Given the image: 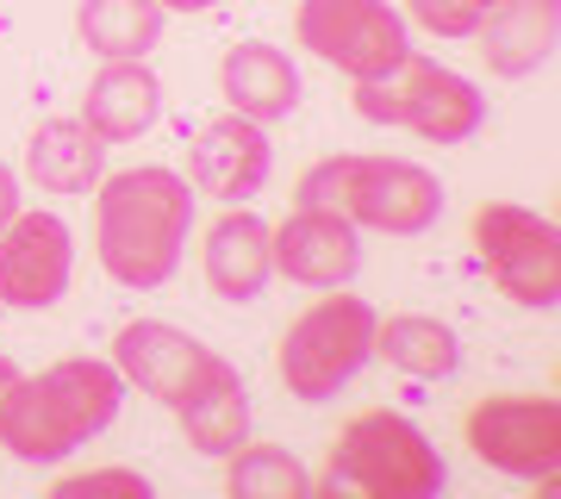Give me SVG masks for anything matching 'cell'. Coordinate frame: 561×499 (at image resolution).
<instances>
[{
    "instance_id": "1",
    "label": "cell",
    "mask_w": 561,
    "mask_h": 499,
    "mask_svg": "<svg viewBox=\"0 0 561 499\" xmlns=\"http://www.w3.org/2000/svg\"><path fill=\"white\" fill-rule=\"evenodd\" d=\"M187 231H194V188H187V175L162 169V162L101 175L94 250H101V269L119 287H162L181 269Z\"/></svg>"
},
{
    "instance_id": "2",
    "label": "cell",
    "mask_w": 561,
    "mask_h": 499,
    "mask_svg": "<svg viewBox=\"0 0 561 499\" xmlns=\"http://www.w3.org/2000/svg\"><path fill=\"white\" fill-rule=\"evenodd\" d=\"M125 375L101 356H62L44 375H20L13 394L0 406V443L20 462H62L69 450H81L88 438H101L119 419Z\"/></svg>"
},
{
    "instance_id": "3",
    "label": "cell",
    "mask_w": 561,
    "mask_h": 499,
    "mask_svg": "<svg viewBox=\"0 0 561 499\" xmlns=\"http://www.w3.org/2000/svg\"><path fill=\"white\" fill-rule=\"evenodd\" d=\"M300 206H324L343 219L387 231V238H419L443 219V181L405 157H324L294 188Z\"/></svg>"
},
{
    "instance_id": "4",
    "label": "cell",
    "mask_w": 561,
    "mask_h": 499,
    "mask_svg": "<svg viewBox=\"0 0 561 499\" xmlns=\"http://www.w3.org/2000/svg\"><path fill=\"white\" fill-rule=\"evenodd\" d=\"M324 487H356L368 499H431L443 487V456L405 412L368 406L337 431Z\"/></svg>"
},
{
    "instance_id": "5",
    "label": "cell",
    "mask_w": 561,
    "mask_h": 499,
    "mask_svg": "<svg viewBox=\"0 0 561 499\" xmlns=\"http://www.w3.org/2000/svg\"><path fill=\"white\" fill-rule=\"evenodd\" d=\"M356 113L368 125H405L424 144H468L486 125V94L456 69L405 50L387 76L356 81Z\"/></svg>"
},
{
    "instance_id": "6",
    "label": "cell",
    "mask_w": 561,
    "mask_h": 499,
    "mask_svg": "<svg viewBox=\"0 0 561 499\" xmlns=\"http://www.w3.org/2000/svg\"><path fill=\"white\" fill-rule=\"evenodd\" d=\"M368 356H375V306L331 287V299L306 306L300 319L287 325L280 356H275V375H280V387H287L294 399L324 406V399H337L343 387L362 375V362Z\"/></svg>"
},
{
    "instance_id": "7",
    "label": "cell",
    "mask_w": 561,
    "mask_h": 499,
    "mask_svg": "<svg viewBox=\"0 0 561 499\" xmlns=\"http://www.w3.org/2000/svg\"><path fill=\"white\" fill-rule=\"evenodd\" d=\"M474 250H481L486 275L505 299H518L530 313H556L561 299V231L530 206L512 200H486L474 213Z\"/></svg>"
},
{
    "instance_id": "8",
    "label": "cell",
    "mask_w": 561,
    "mask_h": 499,
    "mask_svg": "<svg viewBox=\"0 0 561 499\" xmlns=\"http://www.w3.org/2000/svg\"><path fill=\"white\" fill-rule=\"evenodd\" d=\"M294 32L312 57H324L343 76H387L393 63L412 50L405 38V20L387 7V0H300L294 13Z\"/></svg>"
},
{
    "instance_id": "9",
    "label": "cell",
    "mask_w": 561,
    "mask_h": 499,
    "mask_svg": "<svg viewBox=\"0 0 561 499\" xmlns=\"http://www.w3.org/2000/svg\"><path fill=\"white\" fill-rule=\"evenodd\" d=\"M468 450L518 480H542L556 475L561 456V406L549 394H493L474 399L468 412Z\"/></svg>"
},
{
    "instance_id": "10",
    "label": "cell",
    "mask_w": 561,
    "mask_h": 499,
    "mask_svg": "<svg viewBox=\"0 0 561 499\" xmlns=\"http://www.w3.org/2000/svg\"><path fill=\"white\" fill-rule=\"evenodd\" d=\"M76 275V231L57 213H13L0 225V306H20V313H44L69 294Z\"/></svg>"
},
{
    "instance_id": "11",
    "label": "cell",
    "mask_w": 561,
    "mask_h": 499,
    "mask_svg": "<svg viewBox=\"0 0 561 499\" xmlns=\"http://www.w3.org/2000/svg\"><path fill=\"white\" fill-rule=\"evenodd\" d=\"M275 169V150H268V132L256 120H243V113H219V120H206L187 144V188L206 200H225V206H238V200H256L262 181Z\"/></svg>"
},
{
    "instance_id": "12",
    "label": "cell",
    "mask_w": 561,
    "mask_h": 499,
    "mask_svg": "<svg viewBox=\"0 0 561 499\" xmlns=\"http://www.w3.org/2000/svg\"><path fill=\"white\" fill-rule=\"evenodd\" d=\"M219 362L225 356H213L201 338H187V331H175V325H162V319H138L113 338V368L138 394L162 399V406H181Z\"/></svg>"
},
{
    "instance_id": "13",
    "label": "cell",
    "mask_w": 561,
    "mask_h": 499,
    "mask_svg": "<svg viewBox=\"0 0 561 499\" xmlns=\"http://www.w3.org/2000/svg\"><path fill=\"white\" fill-rule=\"evenodd\" d=\"M268 257H275V275H287L294 287H343V281L362 269V238L343 213H324V206H294L280 225H268Z\"/></svg>"
},
{
    "instance_id": "14",
    "label": "cell",
    "mask_w": 561,
    "mask_h": 499,
    "mask_svg": "<svg viewBox=\"0 0 561 499\" xmlns=\"http://www.w3.org/2000/svg\"><path fill=\"white\" fill-rule=\"evenodd\" d=\"M556 38H561V0H493L474 25L481 63L505 81L537 76L542 63L556 57Z\"/></svg>"
},
{
    "instance_id": "15",
    "label": "cell",
    "mask_w": 561,
    "mask_h": 499,
    "mask_svg": "<svg viewBox=\"0 0 561 499\" xmlns=\"http://www.w3.org/2000/svg\"><path fill=\"white\" fill-rule=\"evenodd\" d=\"M268 275H275L268 219L250 213V206H225L219 219L206 225V287L231 306H250L268 287Z\"/></svg>"
},
{
    "instance_id": "16",
    "label": "cell",
    "mask_w": 561,
    "mask_h": 499,
    "mask_svg": "<svg viewBox=\"0 0 561 499\" xmlns=\"http://www.w3.org/2000/svg\"><path fill=\"white\" fill-rule=\"evenodd\" d=\"M219 88L231 100V113H243V120H256V125H280L300 106V69H294V57L275 50V44H262V38L225 50Z\"/></svg>"
},
{
    "instance_id": "17",
    "label": "cell",
    "mask_w": 561,
    "mask_h": 499,
    "mask_svg": "<svg viewBox=\"0 0 561 499\" xmlns=\"http://www.w3.org/2000/svg\"><path fill=\"white\" fill-rule=\"evenodd\" d=\"M162 120V81L150 63H106L81 94V125L101 144H131Z\"/></svg>"
},
{
    "instance_id": "18",
    "label": "cell",
    "mask_w": 561,
    "mask_h": 499,
    "mask_svg": "<svg viewBox=\"0 0 561 499\" xmlns=\"http://www.w3.org/2000/svg\"><path fill=\"white\" fill-rule=\"evenodd\" d=\"M25 175L38 181L44 194H88L106 175V144L81 120H44L25 138Z\"/></svg>"
},
{
    "instance_id": "19",
    "label": "cell",
    "mask_w": 561,
    "mask_h": 499,
    "mask_svg": "<svg viewBox=\"0 0 561 499\" xmlns=\"http://www.w3.org/2000/svg\"><path fill=\"white\" fill-rule=\"evenodd\" d=\"M175 412H181V438L194 443L201 456H231L250 438V394H243V381L231 362H219Z\"/></svg>"
},
{
    "instance_id": "20",
    "label": "cell",
    "mask_w": 561,
    "mask_h": 499,
    "mask_svg": "<svg viewBox=\"0 0 561 499\" xmlns=\"http://www.w3.org/2000/svg\"><path fill=\"white\" fill-rule=\"evenodd\" d=\"M76 32L106 63H144L162 38V7L157 0H81Z\"/></svg>"
},
{
    "instance_id": "21",
    "label": "cell",
    "mask_w": 561,
    "mask_h": 499,
    "mask_svg": "<svg viewBox=\"0 0 561 499\" xmlns=\"http://www.w3.org/2000/svg\"><path fill=\"white\" fill-rule=\"evenodd\" d=\"M375 356L412 381H443V375H456L461 343L431 313H393V319H375Z\"/></svg>"
},
{
    "instance_id": "22",
    "label": "cell",
    "mask_w": 561,
    "mask_h": 499,
    "mask_svg": "<svg viewBox=\"0 0 561 499\" xmlns=\"http://www.w3.org/2000/svg\"><path fill=\"white\" fill-rule=\"evenodd\" d=\"M231 468H225V494L231 499H306L312 494V475L294 450L280 443H256V450H231Z\"/></svg>"
},
{
    "instance_id": "23",
    "label": "cell",
    "mask_w": 561,
    "mask_h": 499,
    "mask_svg": "<svg viewBox=\"0 0 561 499\" xmlns=\"http://www.w3.org/2000/svg\"><path fill=\"white\" fill-rule=\"evenodd\" d=\"M405 13L424 32H437V38H474V25H481V7L474 0H405Z\"/></svg>"
},
{
    "instance_id": "24",
    "label": "cell",
    "mask_w": 561,
    "mask_h": 499,
    "mask_svg": "<svg viewBox=\"0 0 561 499\" xmlns=\"http://www.w3.org/2000/svg\"><path fill=\"white\" fill-rule=\"evenodd\" d=\"M50 494L57 499H76V494H131V499H144L150 480H144L138 468H81V475H62Z\"/></svg>"
},
{
    "instance_id": "25",
    "label": "cell",
    "mask_w": 561,
    "mask_h": 499,
    "mask_svg": "<svg viewBox=\"0 0 561 499\" xmlns=\"http://www.w3.org/2000/svg\"><path fill=\"white\" fill-rule=\"evenodd\" d=\"M13 213H20V175H13V169L0 162V225L13 219Z\"/></svg>"
},
{
    "instance_id": "26",
    "label": "cell",
    "mask_w": 561,
    "mask_h": 499,
    "mask_svg": "<svg viewBox=\"0 0 561 499\" xmlns=\"http://www.w3.org/2000/svg\"><path fill=\"white\" fill-rule=\"evenodd\" d=\"M162 13H206V7H219V0H157Z\"/></svg>"
},
{
    "instance_id": "27",
    "label": "cell",
    "mask_w": 561,
    "mask_h": 499,
    "mask_svg": "<svg viewBox=\"0 0 561 499\" xmlns=\"http://www.w3.org/2000/svg\"><path fill=\"white\" fill-rule=\"evenodd\" d=\"M13 381H20V362L0 356V406H7V394H13Z\"/></svg>"
},
{
    "instance_id": "28",
    "label": "cell",
    "mask_w": 561,
    "mask_h": 499,
    "mask_svg": "<svg viewBox=\"0 0 561 499\" xmlns=\"http://www.w3.org/2000/svg\"><path fill=\"white\" fill-rule=\"evenodd\" d=\"M474 7H481V13H486V7H493V0H474Z\"/></svg>"
}]
</instances>
